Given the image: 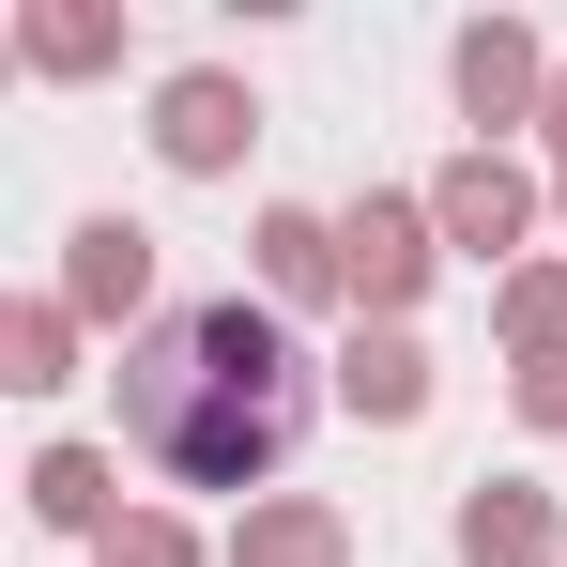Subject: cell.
Returning a JSON list of instances; mask_svg holds the SVG:
<instances>
[{
    "label": "cell",
    "instance_id": "obj_9",
    "mask_svg": "<svg viewBox=\"0 0 567 567\" xmlns=\"http://www.w3.org/2000/svg\"><path fill=\"white\" fill-rule=\"evenodd\" d=\"M246 246H261V291H277V307H322V291H353V261H338V215H307V199H277Z\"/></svg>",
    "mask_w": 567,
    "mask_h": 567
},
{
    "label": "cell",
    "instance_id": "obj_1",
    "mask_svg": "<svg viewBox=\"0 0 567 567\" xmlns=\"http://www.w3.org/2000/svg\"><path fill=\"white\" fill-rule=\"evenodd\" d=\"M107 383H123V445L169 475V491H246V506H261V475L291 461V430L322 399L307 383V338H291L277 307H246V291L138 322Z\"/></svg>",
    "mask_w": 567,
    "mask_h": 567
},
{
    "label": "cell",
    "instance_id": "obj_14",
    "mask_svg": "<svg viewBox=\"0 0 567 567\" xmlns=\"http://www.w3.org/2000/svg\"><path fill=\"white\" fill-rule=\"evenodd\" d=\"M491 322H506V338H522V369H537V353H567V261H522V277H506V307H491Z\"/></svg>",
    "mask_w": 567,
    "mask_h": 567
},
{
    "label": "cell",
    "instance_id": "obj_13",
    "mask_svg": "<svg viewBox=\"0 0 567 567\" xmlns=\"http://www.w3.org/2000/svg\"><path fill=\"white\" fill-rule=\"evenodd\" d=\"M0 383H16V399H62V383H78V307H62V291H31V307L0 322Z\"/></svg>",
    "mask_w": 567,
    "mask_h": 567
},
{
    "label": "cell",
    "instance_id": "obj_8",
    "mask_svg": "<svg viewBox=\"0 0 567 567\" xmlns=\"http://www.w3.org/2000/svg\"><path fill=\"white\" fill-rule=\"evenodd\" d=\"M338 414H369V430H414V414H430V353H414V322H369V338L338 353Z\"/></svg>",
    "mask_w": 567,
    "mask_h": 567
},
{
    "label": "cell",
    "instance_id": "obj_16",
    "mask_svg": "<svg viewBox=\"0 0 567 567\" xmlns=\"http://www.w3.org/2000/svg\"><path fill=\"white\" fill-rule=\"evenodd\" d=\"M522 430H567V353H537V369H522Z\"/></svg>",
    "mask_w": 567,
    "mask_h": 567
},
{
    "label": "cell",
    "instance_id": "obj_2",
    "mask_svg": "<svg viewBox=\"0 0 567 567\" xmlns=\"http://www.w3.org/2000/svg\"><path fill=\"white\" fill-rule=\"evenodd\" d=\"M338 261H353V307H369V322H414V291H430V261H445V230H430V199L369 185L353 215H338Z\"/></svg>",
    "mask_w": 567,
    "mask_h": 567
},
{
    "label": "cell",
    "instance_id": "obj_6",
    "mask_svg": "<svg viewBox=\"0 0 567 567\" xmlns=\"http://www.w3.org/2000/svg\"><path fill=\"white\" fill-rule=\"evenodd\" d=\"M62 307H78V322H138V307H154V230H138V215H78V230H62Z\"/></svg>",
    "mask_w": 567,
    "mask_h": 567
},
{
    "label": "cell",
    "instance_id": "obj_4",
    "mask_svg": "<svg viewBox=\"0 0 567 567\" xmlns=\"http://www.w3.org/2000/svg\"><path fill=\"white\" fill-rule=\"evenodd\" d=\"M445 78H461V123H475V138H506V123H537V107H553L567 62L522 31V16H475L461 47H445Z\"/></svg>",
    "mask_w": 567,
    "mask_h": 567
},
{
    "label": "cell",
    "instance_id": "obj_5",
    "mask_svg": "<svg viewBox=\"0 0 567 567\" xmlns=\"http://www.w3.org/2000/svg\"><path fill=\"white\" fill-rule=\"evenodd\" d=\"M430 230H445V261H491V277H522V230H537V185H522L506 154H461V169L430 185Z\"/></svg>",
    "mask_w": 567,
    "mask_h": 567
},
{
    "label": "cell",
    "instance_id": "obj_10",
    "mask_svg": "<svg viewBox=\"0 0 567 567\" xmlns=\"http://www.w3.org/2000/svg\"><path fill=\"white\" fill-rule=\"evenodd\" d=\"M31 522L107 553V522H123V475H107V445H47V461H31Z\"/></svg>",
    "mask_w": 567,
    "mask_h": 567
},
{
    "label": "cell",
    "instance_id": "obj_15",
    "mask_svg": "<svg viewBox=\"0 0 567 567\" xmlns=\"http://www.w3.org/2000/svg\"><path fill=\"white\" fill-rule=\"evenodd\" d=\"M93 567H199V537L185 522H169V506H123V522H107V553Z\"/></svg>",
    "mask_w": 567,
    "mask_h": 567
},
{
    "label": "cell",
    "instance_id": "obj_3",
    "mask_svg": "<svg viewBox=\"0 0 567 567\" xmlns=\"http://www.w3.org/2000/svg\"><path fill=\"white\" fill-rule=\"evenodd\" d=\"M246 138H261V93L230 78V62H185V78H154V154L215 185V169H246Z\"/></svg>",
    "mask_w": 567,
    "mask_h": 567
},
{
    "label": "cell",
    "instance_id": "obj_12",
    "mask_svg": "<svg viewBox=\"0 0 567 567\" xmlns=\"http://www.w3.org/2000/svg\"><path fill=\"white\" fill-rule=\"evenodd\" d=\"M230 567H353V537H338V506H246L230 522Z\"/></svg>",
    "mask_w": 567,
    "mask_h": 567
},
{
    "label": "cell",
    "instance_id": "obj_11",
    "mask_svg": "<svg viewBox=\"0 0 567 567\" xmlns=\"http://www.w3.org/2000/svg\"><path fill=\"white\" fill-rule=\"evenodd\" d=\"M16 62H31V78H107V62H123V16H107V0H31V16H16Z\"/></svg>",
    "mask_w": 567,
    "mask_h": 567
},
{
    "label": "cell",
    "instance_id": "obj_7",
    "mask_svg": "<svg viewBox=\"0 0 567 567\" xmlns=\"http://www.w3.org/2000/svg\"><path fill=\"white\" fill-rule=\"evenodd\" d=\"M461 567H567V522L537 475H475L461 491Z\"/></svg>",
    "mask_w": 567,
    "mask_h": 567
}]
</instances>
